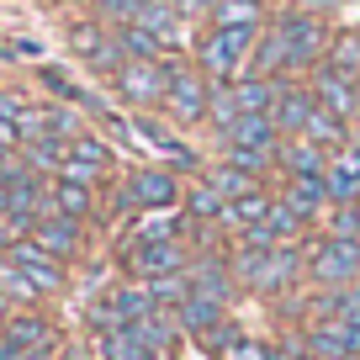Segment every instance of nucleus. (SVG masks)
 <instances>
[{
	"instance_id": "1",
	"label": "nucleus",
	"mask_w": 360,
	"mask_h": 360,
	"mask_svg": "<svg viewBox=\"0 0 360 360\" xmlns=\"http://www.w3.org/2000/svg\"><path fill=\"white\" fill-rule=\"evenodd\" d=\"M228 265H233V281L244 286V292L281 297V292H292V286L307 276V249H297V244H276V249H244V244H233Z\"/></svg>"
},
{
	"instance_id": "2",
	"label": "nucleus",
	"mask_w": 360,
	"mask_h": 360,
	"mask_svg": "<svg viewBox=\"0 0 360 360\" xmlns=\"http://www.w3.org/2000/svg\"><path fill=\"white\" fill-rule=\"evenodd\" d=\"M270 27H276V32H281V43H286L292 79H302V75H313V69L328 64V43H334V32H328L323 16H313V11H281Z\"/></svg>"
},
{
	"instance_id": "3",
	"label": "nucleus",
	"mask_w": 360,
	"mask_h": 360,
	"mask_svg": "<svg viewBox=\"0 0 360 360\" xmlns=\"http://www.w3.org/2000/svg\"><path fill=\"white\" fill-rule=\"evenodd\" d=\"M259 32H265V27H259ZM259 32H249V27H207V37L196 43V69H202L212 85H233L249 69V48H255Z\"/></svg>"
},
{
	"instance_id": "4",
	"label": "nucleus",
	"mask_w": 360,
	"mask_h": 360,
	"mask_svg": "<svg viewBox=\"0 0 360 360\" xmlns=\"http://www.w3.org/2000/svg\"><path fill=\"white\" fill-rule=\"evenodd\" d=\"M307 281L313 286H355L360 281V238L318 233L307 244Z\"/></svg>"
},
{
	"instance_id": "5",
	"label": "nucleus",
	"mask_w": 360,
	"mask_h": 360,
	"mask_svg": "<svg viewBox=\"0 0 360 360\" xmlns=\"http://www.w3.org/2000/svg\"><path fill=\"white\" fill-rule=\"evenodd\" d=\"M112 85L122 96V106L154 112V106H165V90H169V58H127L112 75Z\"/></svg>"
},
{
	"instance_id": "6",
	"label": "nucleus",
	"mask_w": 360,
	"mask_h": 360,
	"mask_svg": "<svg viewBox=\"0 0 360 360\" xmlns=\"http://www.w3.org/2000/svg\"><path fill=\"white\" fill-rule=\"evenodd\" d=\"M207 96H212V79L196 64H169V90H165V112L175 127H196L207 122Z\"/></svg>"
},
{
	"instance_id": "7",
	"label": "nucleus",
	"mask_w": 360,
	"mask_h": 360,
	"mask_svg": "<svg viewBox=\"0 0 360 360\" xmlns=\"http://www.w3.org/2000/svg\"><path fill=\"white\" fill-rule=\"evenodd\" d=\"M180 202V180L159 165H143L127 175L122 196H117V212H175Z\"/></svg>"
},
{
	"instance_id": "8",
	"label": "nucleus",
	"mask_w": 360,
	"mask_h": 360,
	"mask_svg": "<svg viewBox=\"0 0 360 360\" xmlns=\"http://www.w3.org/2000/svg\"><path fill=\"white\" fill-rule=\"evenodd\" d=\"M191 249L186 238H165V244H138L127 249V270H133V281H159V276H180V270H191Z\"/></svg>"
},
{
	"instance_id": "9",
	"label": "nucleus",
	"mask_w": 360,
	"mask_h": 360,
	"mask_svg": "<svg viewBox=\"0 0 360 360\" xmlns=\"http://www.w3.org/2000/svg\"><path fill=\"white\" fill-rule=\"evenodd\" d=\"M27 238H32L43 255H53V259L69 265V259H79V249H85V223H75V217H64V212H43Z\"/></svg>"
},
{
	"instance_id": "10",
	"label": "nucleus",
	"mask_w": 360,
	"mask_h": 360,
	"mask_svg": "<svg viewBox=\"0 0 360 360\" xmlns=\"http://www.w3.org/2000/svg\"><path fill=\"white\" fill-rule=\"evenodd\" d=\"M307 85H313L318 106H323V112H334L345 127H355V122H360V85H355V79L334 75V69L323 64V69H313V75H307Z\"/></svg>"
},
{
	"instance_id": "11",
	"label": "nucleus",
	"mask_w": 360,
	"mask_h": 360,
	"mask_svg": "<svg viewBox=\"0 0 360 360\" xmlns=\"http://www.w3.org/2000/svg\"><path fill=\"white\" fill-rule=\"evenodd\" d=\"M6 255L16 259V265L27 270V281L37 286V297H58L69 286V270H64V259H53V255H43V249L32 244V238H16Z\"/></svg>"
},
{
	"instance_id": "12",
	"label": "nucleus",
	"mask_w": 360,
	"mask_h": 360,
	"mask_svg": "<svg viewBox=\"0 0 360 360\" xmlns=\"http://www.w3.org/2000/svg\"><path fill=\"white\" fill-rule=\"evenodd\" d=\"M106 169H112V143H106V138H96V133H79L75 143H69V159H64V169H58V175H64V180H79V186H96Z\"/></svg>"
},
{
	"instance_id": "13",
	"label": "nucleus",
	"mask_w": 360,
	"mask_h": 360,
	"mask_svg": "<svg viewBox=\"0 0 360 360\" xmlns=\"http://www.w3.org/2000/svg\"><path fill=\"white\" fill-rule=\"evenodd\" d=\"M0 339L11 349H58V328L48 313H37V307H16L11 318H6V328H0Z\"/></svg>"
},
{
	"instance_id": "14",
	"label": "nucleus",
	"mask_w": 360,
	"mask_h": 360,
	"mask_svg": "<svg viewBox=\"0 0 360 360\" xmlns=\"http://www.w3.org/2000/svg\"><path fill=\"white\" fill-rule=\"evenodd\" d=\"M318 112V96H313V85H302V79H286L281 85V96H276V127H281V138H302L307 133V117Z\"/></svg>"
},
{
	"instance_id": "15",
	"label": "nucleus",
	"mask_w": 360,
	"mask_h": 360,
	"mask_svg": "<svg viewBox=\"0 0 360 360\" xmlns=\"http://www.w3.org/2000/svg\"><path fill=\"white\" fill-rule=\"evenodd\" d=\"M276 196H281V202L292 207V212L302 217L307 228H313L318 217H323L328 207H334V202H328V180H323V175H307V180H281V191H276Z\"/></svg>"
},
{
	"instance_id": "16",
	"label": "nucleus",
	"mask_w": 360,
	"mask_h": 360,
	"mask_svg": "<svg viewBox=\"0 0 360 360\" xmlns=\"http://www.w3.org/2000/svg\"><path fill=\"white\" fill-rule=\"evenodd\" d=\"M191 292H202V297H212V302H233V292H238V281H233V265H228L223 255H196L191 259Z\"/></svg>"
},
{
	"instance_id": "17",
	"label": "nucleus",
	"mask_w": 360,
	"mask_h": 360,
	"mask_svg": "<svg viewBox=\"0 0 360 360\" xmlns=\"http://www.w3.org/2000/svg\"><path fill=\"white\" fill-rule=\"evenodd\" d=\"M328 159H334V154L318 148L313 138H286L276 169H281V180H307V175H328Z\"/></svg>"
},
{
	"instance_id": "18",
	"label": "nucleus",
	"mask_w": 360,
	"mask_h": 360,
	"mask_svg": "<svg viewBox=\"0 0 360 360\" xmlns=\"http://www.w3.org/2000/svg\"><path fill=\"white\" fill-rule=\"evenodd\" d=\"M217 143H238V148H270V154H281V127H276V117L270 112H244L233 127H228Z\"/></svg>"
},
{
	"instance_id": "19",
	"label": "nucleus",
	"mask_w": 360,
	"mask_h": 360,
	"mask_svg": "<svg viewBox=\"0 0 360 360\" xmlns=\"http://www.w3.org/2000/svg\"><path fill=\"white\" fill-rule=\"evenodd\" d=\"M138 22H143L165 48H175V53L191 48V27H186V16H180L169 0H143V16H138Z\"/></svg>"
},
{
	"instance_id": "20",
	"label": "nucleus",
	"mask_w": 360,
	"mask_h": 360,
	"mask_svg": "<svg viewBox=\"0 0 360 360\" xmlns=\"http://www.w3.org/2000/svg\"><path fill=\"white\" fill-rule=\"evenodd\" d=\"M43 212H64V217H75V223H85V217H96V186L53 175L48 180V207Z\"/></svg>"
},
{
	"instance_id": "21",
	"label": "nucleus",
	"mask_w": 360,
	"mask_h": 360,
	"mask_svg": "<svg viewBox=\"0 0 360 360\" xmlns=\"http://www.w3.org/2000/svg\"><path fill=\"white\" fill-rule=\"evenodd\" d=\"M175 323H180V334L207 339L217 323H228V307H223V302H212V297H202V292H191L186 302L175 307Z\"/></svg>"
},
{
	"instance_id": "22",
	"label": "nucleus",
	"mask_w": 360,
	"mask_h": 360,
	"mask_svg": "<svg viewBox=\"0 0 360 360\" xmlns=\"http://www.w3.org/2000/svg\"><path fill=\"white\" fill-rule=\"evenodd\" d=\"M270 207H276V191H265V186H255V191L233 196V202L223 207V217H217V228H233V233H244V228L265 223Z\"/></svg>"
},
{
	"instance_id": "23",
	"label": "nucleus",
	"mask_w": 360,
	"mask_h": 360,
	"mask_svg": "<svg viewBox=\"0 0 360 360\" xmlns=\"http://www.w3.org/2000/svg\"><path fill=\"white\" fill-rule=\"evenodd\" d=\"M302 345L313 349L318 360H345V355H360V349H355V334H349L345 318H339V323H307V328H302Z\"/></svg>"
},
{
	"instance_id": "24",
	"label": "nucleus",
	"mask_w": 360,
	"mask_h": 360,
	"mask_svg": "<svg viewBox=\"0 0 360 360\" xmlns=\"http://www.w3.org/2000/svg\"><path fill=\"white\" fill-rule=\"evenodd\" d=\"M244 75H265V79H292V64H286V43L276 27H265V32L255 37V48H249V69Z\"/></svg>"
},
{
	"instance_id": "25",
	"label": "nucleus",
	"mask_w": 360,
	"mask_h": 360,
	"mask_svg": "<svg viewBox=\"0 0 360 360\" xmlns=\"http://www.w3.org/2000/svg\"><path fill=\"white\" fill-rule=\"evenodd\" d=\"M286 79H265V75H238L233 79V96H238V112H276V96H281Z\"/></svg>"
},
{
	"instance_id": "26",
	"label": "nucleus",
	"mask_w": 360,
	"mask_h": 360,
	"mask_svg": "<svg viewBox=\"0 0 360 360\" xmlns=\"http://www.w3.org/2000/svg\"><path fill=\"white\" fill-rule=\"evenodd\" d=\"M207 22H212V27H249V32H259V27H265V6H259V0H217Z\"/></svg>"
},
{
	"instance_id": "27",
	"label": "nucleus",
	"mask_w": 360,
	"mask_h": 360,
	"mask_svg": "<svg viewBox=\"0 0 360 360\" xmlns=\"http://www.w3.org/2000/svg\"><path fill=\"white\" fill-rule=\"evenodd\" d=\"M328 69L360 85V32L355 27H339L334 32V43H328Z\"/></svg>"
},
{
	"instance_id": "28",
	"label": "nucleus",
	"mask_w": 360,
	"mask_h": 360,
	"mask_svg": "<svg viewBox=\"0 0 360 360\" xmlns=\"http://www.w3.org/2000/svg\"><path fill=\"white\" fill-rule=\"evenodd\" d=\"M0 297H6V302H16V307H37V302H43V297H37V286L27 281V270L16 265L11 255H0Z\"/></svg>"
},
{
	"instance_id": "29",
	"label": "nucleus",
	"mask_w": 360,
	"mask_h": 360,
	"mask_svg": "<svg viewBox=\"0 0 360 360\" xmlns=\"http://www.w3.org/2000/svg\"><path fill=\"white\" fill-rule=\"evenodd\" d=\"M112 37H117V48H122V58H165V43H159L143 22L112 27Z\"/></svg>"
},
{
	"instance_id": "30",
	"label": "nucleus",
	"mask_w": 360,
	"mask_h": 360,
	"mask_svg": "<svg viewBox=\"0 0 360 360\" xmlns=\"http://www.w3.org/2000/svg\"><path fill=\"white\" fill-rule=\"evenodd\" d=\"M106 302L122 313V323H138V318L154 313V297H148V286H143V281H122V286H112V297H106Z\"/></svg>"
},
{
	"instance_id": "31",
	"label": "nucleus",
	"mask_w": 360,
	"mask_h": 360,
	"mask_svg": "<svg viewBox=\"0 0 360 360\" xmlns=\"http://www.w3.org/2000/svg\"><path fill=\"white\" fill-rule=\"evenodd\" d=\"M22 159L32 175H58L69 159V143H58V138H37V143H22Z\"/></svg>"
},
{
	"instance_id": "32",
	"label": "nucleus",
	"mask_w": 360,
	"mask_h": 360,
	"mask_svg": "<svg viewBox=\"0 0 360 360\" xmlns=\"http://www.w3.org/2000/svg\"><path fill=\"white\" fill-rule=\"evenodd\" d=\"M202 180L212 186L217 196H223V202H233V196H244V191H255V186H259L255 175H244V169L223 165V159H217V165H207V169H202Z\"/></svg>"
},
{
	"instance_id": "33",
	"label": "nucleus",
	"mask_w": 360,
	"mask_h": 360,
	"mask_svg": "<svg viewBox=\"0 0 360 360\" xmlns=\"http://www.w3.org/2000/svg\"><path fill=\"white\" fill-rule=\"evenodd\" d=\"M69 48H75L79 58H90V64H96V58L112 48V32H106L101 16H96V22H75V27H69Z\"/></svg>"
},
{
	"instance_id": "34",
	"label": "nucleus",
	"mask_w": 360,
	"mask_h": 360,
	"mask_svg": "<svg viewBox=\"0 0 360 360\" xmlns=\"http://www.w3.org/2000/svg\"><path fill=\"white\" fill-rule=\"evenodd\" d=\"M223 207H228V202L207 186L202 175L186 186V217H191V223H217V217H223Z\"/></svg>"
},
{
	"instance_id": "35",
	"label": "nucleus",
	"mask_w": 360,
	"mask_h": 360,
	"mask_svg": "<svg viewBox=\"0 0 360 360\" xmlns=\"http://www.w3.org/2000/svg\"><path fill=\"white\" fill-rule=\"evenodd\" d=\"M302 138H313L318 148H328V154H334V148H345V143H349V127L339 122L334 112H323V106H318V112L307 117V133H302Z\"/></svg>"
},
{
	"instance_id": "36",
	"label": "nucleus",
	"mask_w": 360,
	"mask_h": 360,
	"mask_svg": "<svg viewBox=\"0 0 360 360\" xmlns=\"http://www.w3.org/2000/svg\"><path fill=\"white\" fill-rule=\"evenodd\" d=\"M238 117H244V112H238V96H233V85H212V96H207V122L217 127V138H223L228 127L238 122Z\"/></svg>"
},
{
	"instance_id": "37",
	"label": "nucleus",
	"mask_w": 360,
	"mask_h": 360,
	"mask_svg": "<svg viewBox=\"0 0 360 360\" xmlns=\"http://www.w3.org/2000/svg\"><path fill=\"white\" fill-rule=\"evenodd\" d=\"M265 228H270V233H276V238H281V244H297V238H302V233H307V223H302V217H297V212H292V207H286V202H281V196H276V207H270V217H265Z\"/></svg>"
},
{
	"instance_id": "38",
	"label": "nucleus",
	"mask_w": 360,
	"mask_h": 360,
	"mask_svg": "<svg viewBox=\"0 0 360 360\" xmlns=\"http://www.w3.org/2000/svg\"><path fill=\"white\" fill-rule=\"evenodd\" d=\"M96 16H101L106 27H127L143 16V0H96Z\"/></svg>"
},
{
	"instance_id": "39",
	"label": "nucleus",
	"mask_w": 360,
	"mask_h": 360,
	"mask_svg": "<svg viewBox=\"0 0 360 360\" xmlns=\"http://www.w3.org/2000/svg\"><path fill=\"white\" fill-rule=\"evenodd\" d=\"M323 233H334V238H360V217H355V202L349 207H328L323 212Z\"/></svg>"
},
{
	"instance_id": "40",
	"label": "nucleus",
	"mask_w": 360,
	"mask_h": 360,
	"mask_svg": "<svg viewBox=\"0 0 360 360\" xmlns=\"http://www.w3.org/2000/svg\"><path fill=\"white\" fill-rule=\"evenodd\" d=\"M238 339H244V334H238V323H233V318H228V323H217V328H212V334H207V339H202V345H207V355H212V360H217V355H228V349H233V345H238Z\"/></svg>"
},
{
	"instance_id": "41",
	"label": "nucleus",
	"mask_w": 360,
	"mask_h": 360,
	"mask_svg": "<svg viewBox=\"0 0 360 360\" xmlns=\"http://www.w3.org/2000/svg\"><path fill=\"white\" fill-rule=\"evenodd\" d=\"M217 360H276V349L270 345H259V339H238L228 355H217Z\"/></svg>"
},
{
	"instance_id": "42",
	"label": "nucleus",
	"mask_w": 360,
	"mask_h": 360,
	"mask_svg": "<svg viewBox=\"0 0 360 360\" xmlns=\"http://www.w3.org/2000/svg\"><path fill=\"white\" fill-rule=\"evenodd\" d=\"M6 58H32V64H37V58H43V48H37L32 37H11V43H6Z\"/></svg>"
},
{
	"instance_id": "43",
	"label": "nucleus",
	"mask_w": 360,
	"mask_h": 360,
	"mask_svg": "<svg viewBox=\"0 0 360 360\" xmlns=\"http://www.w3.org/2000/svg\"><path fill=\"white\" fill-rule=\"evenodd\" d=\"M169 6H175V11L186 16V22H191V16H212V6H217V0H169Z\"/></svg>"
},
{
	"instance_id": "44",
	"label": "nucleus",
	"mask_w": 360,
	"mask_h": 360,
	"mask_svg": "<svg viewBox=\"0 0 360 360\" xmlns=\"http://www.w3.org/2000/svg\"><path fill=\"white\" fill-rule=\"evenodd\" d=\"M0 148H22V133H16L11 117H0Z\"/></svg>"
},
{
	"instance_id": "45",
	"label": "nucleus",
	"mask_w": 360,
	"mask_h": 360,
	"mask_svg": "<svg viewBox=\"0 0 360 360\" xmlns=\"http://www.w3.org/2000/svg\"><path fill=\"white\" fill-rule=\"evenodd\" d=\"M334 6H345V0H297V11H313V16H328Z\"/></svg>"
},
{
	"instance_id": "46",
	"label": "nucleus",
	"mask_w": 360,
	"mask_h": 360,
	"mask_svg": "<svg viewBox=\"0 0 360 360\" xmlns=\"http://www.w3.org/2000/svg\"><path fill=\"white\" fill-rule=\"evenodd\" d=\"M22 96H0V117H11V122H16V117H22Z\"/></svg>"
},
{
	"instance_id": "47",
	"label": "nucleus",
	"mask_w": 360,
	"mask_h": 360,
	"mask_svg": "<svg viewBox=\"0 0 360 360\" xmlns=\"http://www.w3.org/2000/svg\"><path fill=\"white\" fill-rule=\"evenodd\" d=\"M138 360H175V349H143Z\"/></svg>"
},
{
	"instance_id": "48",
	"label": "nucleus",
	"mask_w": 360,
	"mask_h": 360,
	"mask_svg": "<svg viewBox=\"0 0 360 360\" xmlns=\"http://www.w3.org/2000/svg\"><path fill=\"white\" fill-rule=\"evenodd\" d=\"M6 318H11V302H6V297H0V328H6Z\"/></svg>"
},
{
	"instance_id": "49",
	"label": "nucleus",
	"mask_w": 360,
	"mask_h": 360,
	"mask_svg": "<svg viewBox=\"0 0 360 360\" xmlns=\"http://www.w3.org/2000/svg\"><path fill=\"white\" fill-rule=\"evenodd\" d=\"M349 143H355V148H360V122H355V127H349Z\"/></svg>"
},
{
	"instance_id": "50",
	"label": "nucleus",
	"mask_w": 360,
	"mask_h": 360,
	"mask_svg": "<svg viewBox=\"0 0 360 360\" xmlns=\"http://www.w3.org/2000/svg\"><path fill=\"white\" fill-rule=\"evenodd\" d=\"M259 6H281V0H259Z\"/></svg>"
},
{
	"instance_id": "51",
	"label": "nucleus",
	"mask_w": 360,
	"mask_h": 360,
	"mask_svg": "<svg viewBox=\"0 0 360 360\" xmlns=\"http://www.w3.org/2000/svg\"><path fill=\"white\" fill-rule=\"evenodd\" d=\"M79 6H96V0H79Z\"/></svg>"
},
{
	"instance_id": "52",
	"label": "nucleus",
	"mask_w": 360,
	"mask_h": 360,
	"mask_svg": "<svg viewBox=\"0 0 360 360\" xmlns=\"http://www.w3.org/2000/svg\"><path fill=\"white\" fill-rule=\"evenodd\" d=\"M345 360H360V355H345Z\"/></svg>"
},
{
	"instance_id": "53",
	"label": "nucleus",
	"mask_w": 360,
	"mask_h": 360,
	"mask_svg": "<svg viewBox=\"0 0 360 360\" xmlns=\"http://www.w3.org/2000/svg\"><path fill=\"white\" fill-rule=\"evenodd\" d=\"M355 217H360V202H355Z\"/></svg>"
},
{
	"instance_id": "54",
	"label": "nucleus",
	"mask_w": 360,
	"mask_h": 360,
	"mask_svg": "<svg viewBox=\"0 0 360 360\" xmlns=\"http://www.w3.org/2000/svg\"><path fill=\"white\" fill-rule=\"evenodd\" d=\"M345 6H349V0H345Z\"/></svg>"
}]
</instances>
